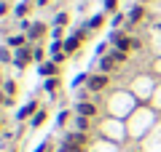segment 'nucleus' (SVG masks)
Here are the masks:
<instances>
[{"label": "nucleus", "mask_w": 161, "mask_h": 152, "mask_svg": "<svg viewBox=\"0 0 161 152\" xmlns=\"http://www.w3.org/2000/svg\"><path fill=\"white\" fill-rule=\"evenodd\" d=\"M108 75L105 72H94V75H89V83H86V88L89 91H94V94H99V91H105L108 88Z\"/></svg>", "instance_id": "f257e3e1"}, {"label": "nucleus", "mask_w": 161, "mask_h": 152, "mask_svg": "<svg viewBox=\"0 0 161 152\" xmlns=\"http://www.w3.org/2000/svg\"><path fill=\"white\" fill-rule=\"evenodd\" d=\"M83 38H86V29H78L75 35H70V38L64 40V53H75V51L80 48V43H83Z\"/></svg>", "instance_id": "f03ea898"}, {"label": "nucleus", "mask_w": 161, "mask_h": 152, "mask_svg": "<svg viewBox=\"0 0 161 152\" xmlns=\"http://www.w3.org/2000/svg\"><path fill=\"white\" fill-rule=\"evenodd\" d=\"M30 59H35V48L24 45V48H19V51H16V56H14V64H16L19 69H24V67H27V62H30Z\"/></svg>", "instance_id": "7ed1b4c3"}, {"label": "nucleus", "mask_w": 161, "mask_h": 152, "mask_svg": "<svg viewBox=\"0 0 161 152\" xmlns=\"http://www.w3.org/2000/svg\"><path fill=\"white\" fill-rule=\"evenodd\" d=\"M110 43H113L118 51H129V48H132V38H129V35H124V32H118V29L110 35Z\"/></svg>", "instance_id": "20e7f679"}, {"label": "nucleus", "mask_w": 161, "mask_h": 152, "mask_svg": "<svg viewBox=\"0 0 161 152\" xmlns=\"http://www.w3.org/2000/svg\"><path fill=\"white\" fill-rule=\"evenodd\" d=\"M75 115L94 118V115H97V104H92V101H78V104H75Z\"/></svg>", "instance_id": "39448f33"}, {"label": "nucleus", "mask_w": 161, "mask_h": 152, "mask_svg": "<svg viewBox=\"0 0 161 152\" xmlns=\"http://www.w3.org/2000/svg\"><path fill=\"white\" fill-rule=\"evenodd\" d=\"M142 19H145V8L142 6H134L132 11L126 13V24H140Z\"/></svg>", "instance_id": "423d86ee"}, {"label": "nucleus", "mask_w": 161, "mask_h": 152, "mask_svg": "<svg viewBox=\"0 0 161 152\" xmlns=\"http://www.w3.org/2000/svg\"><path fill=\"white\" fill-rule=\"evenodd\" d=\"M43 35H46V24H32V27H30V32H27V38L30 40H32V43H35V40H40V38H43Z\"/></svg>", "instance_id": "0eeeda50"}, {"label": "nucleus", "mask_w": 161, "mask_h": 152, "mask_svg": "<svg viewBox=\"0 0 161 152\" xmlns=\"http://www.w3.org/2000/svg\"><path fill=\"white\" fill-rule=\"evenodd\" d=\"M40 75H46V78H57V75H59V64L43 62V64H40Z\"/></svg>", "instance_id": "6e6552de"}, {"label": "nucleus", "mask_w": 161, "mask_h": 152, "mask_svg": "<svg viewBox=\"0 0 161 152\" xmlns=\"http://www.w3.org/2000/svg\"><path fill=\"white\" fill-rule=\"evenodd\" d=\"M46 118H48V112H46V109H38V112H35L32 118H30V128H40V125L46 123Z\"/></svg>", "instance_id": "1a4fd4ad"}, {"label": "nucleus", "mask_w": 161, "mask_h": 152, "mask_svg": "<svg viewBox=\"0 0 161 152\" xmlns=\"http://www.w3.org/2000/svg\"><path fill=\"white\" fill-rule=\"evenodd\" d=\"M30 38H24V35H11V38L6 40L8 43V48H14V51H19V48H24V43H27Z\"/></svg>", "instance_id": "9d476101"}, {"label": "nucleus", "mask_w": 161, "mask_h": 152, "mask_svg": "<svg viewBox=\"0 0 161 152\" xmlns=\"http://www.w3.org/2000/svg\"><path fill=\"white\" fill-rule=\"evenodd\" d=\"M73 128H75V131H80V134H86V131H89V118H83V115H75Z\"/></svg>", "instance_id": "9b49d317"}, {"label": "nucleus", "mask_w": 161, "mask_h": 152, "mask_svg": "<svg viewBox=\"0 0 161 152\" xmlns=\"http://www.w3.org/2000/svg\"><path fill=\"white\" fill-rule=\"evenodd\" d=\"M35 112H38V101H30L27 107H22V109H19V120L30 118V115H35Z\"/></svg>", "instance_id": "f8f14e48"}, {"label": "nucleus", "mask_w": 161, "mask_h": 152, "mask_svg": "<svg viewBox=\"0 0 161 152\" xmlns=\"http://www.w3.org/2000/svg\"><path fill=\"white\" fill-rule=\"evenodd\" d=\"M113 67H115V62H113V59L108 56V53H105V56L99 59V72H105V75H108V72H110Z\"/></svg>", "instance_id": "ddd939ff"}, {"label": "nucleus", "mask_w": 161, "mask_h": 152, "mask_svg": "<svg viewBox=\"0 0 161 152\" xmlns=\"http://www.w3.org/2000/svg\"><path fill=\"white\" fill-rule=\"evenodd\" d=\"M102 24H105V13H97V16H92V19H89V24H86V27H89V29H99Z\"/></svg>", "instance_id": "4468645a"}, {"label": "nucleus", "mask_w": 161, "mask_h": 152, "mask_svg": "<svg viewBox=\"0 0 161 152\" xmlns=\"http://www.w3.org/2000/svg\"><path fill=\"white\" fill-rule=\"evenodd\" d=\"M108 56L113 59L115 64H124V62H126V51H118V48H113V51L108 53Z\"/></svg>", "instance_id": "2eb2a0df"}, {"label": "nucleus", "mask_w": 161, "mask_h": 152, "mask_svg": "<svg viewBox=\"0 0 161 152\" xmlns=\"http://www.w3.org/2000/svg\"><path fill=\"white\" fill-rule=\"evenodd\" d=\"M57 85H59V78H46L43 88H46V91H57Z\"/></svg>", "instance_id": "dca6fc26"}, {"label": "nucleus", "mask_w": 161, "mask_h": 152, "mask_svg": "<svg viewBox=\"0 0 161 152\" xmlns=\"http://www.w3.org/2000/svg\"><path fill=\"white\" fill-rule=\"evenodd\" d=\"M124 22H126V16H124V13H113V19H110V24H113L115 29H118V27H121Z\"/></svg>", "instance_id": "f3484780"}, {"label": "nucleus", "mask_w": 161, "mask_h": 152, "mask_svg": "<svg viewBox=\"0 0 161 152\" xmlns=\"http://www.w3.org/2000/svg\"><path fill=\"white\" fill-rule=\"evenodd\" d=\"M67 22H70V16H67L64 11H62V13H57V19H54V24H57V27H64Z\"/></svg>", "instance_id": "a211bd4d"}, {"label": "nucleus", "mask_w": 161, "mask_h": 152, "mask_svg": "<svg viewBox=\"0 0 161 152\" xmlns=\"http://www.w3.org/2000/svg\"><path fill=\"white\" fill-rule=\"evenodd\" d=\"M0 62H3V64H11L14 62L11 53H8V48H0Z\"/></svg>", "instance_id": "6ab92c4d"}, {"label": "nucleus", "mask_w": 161, "mask_h": 152, "mask_svg": "<svg viewBox=\"0 0 161 152\" xmlns=\"http://www.w3.org/2000/svg\"><path fill=\"white\" fill-rule=\"evenodd\" d=\"M6 94L14 99V94H16V83H14V80H6Z\"/></svg>", "instance_id": "aec40b11"}, {"label": "nucleus", "mask_w": 161, "mask_h": 152, "mask_svg": "<svg viewBox=\"0 0 161 152\" xmlns=\"http://www.w3.org/2000/svg\"><path fill=\"white\" fill-rule=\"evenodd\" d=\"M27 8H30V3H22V6H19V8H16V16H19V19H22V16H24V13H27Z\"/></svg>", "instance_id": "412c9836"}, {"label": "nucleus", "mask_w": 161, "mask_h": 152, "mask_svg": "<svg viewBox=\"0 0 161 152\" xmlns=\"http://www.w3.org/2000/svg\"><path fill=\"white\" fill-rule=\"evenodd\" d=\"M105 8H108V11H115V8H118V0H105Z\"/></svg>", "instance_id": "4be33fe9"}, {"label": "nucleus", "mask_w": 161, "mask_h": 152, "mask_svg": "<svg viewBox=\"0 0 161 152\" xmlns=\"http://www.w3.org/2000/svg\"><path fill=\"white\" fill-rule=\"evenodd\" d=\"M51 38H54V40H62V27H54V29H51Z\"/></svg>", "instance_id": "5701e85b"}, {"label": "nucleus", "mask_w": 161, "mask_h": 152, "mask_svg": "<svg viewBox=\"0 0 161 152\" xmlns=\"http://www.w3.org/2000/svg\"><path fill=\"white\" fill-rule=\"evenodd\" d=\"M0 139H3V141H8V139H14V134H11V131H3V134H0Z\"/></svg>", "instance_id": "b1692460"}, {"label": "nucleus", "mask_w": 161, "mask_h": 152, "mask_svg": "<svg viewBox=\"0 0 161 152\" xmlns=\"http://www.w3.org/2000/svg\"><path fill=\"white\" fill-rule=\"evenodd\" d=\"M46 149H48V141H43V144H40V147H38L35 152H46Z\"/></svg>", "instance_id": "393cba45"}, {"label": "nucleus", "mask_w": 161, "mask_h": 152, "mask_svg": "<svg viewBox=\"0 0 161 152\" xmlns=\"http://www.w3.org/2000/svg\"><path fill=\"white\" fill-rule=\"evenodd\" d=\"M0 104H8V99H6V94H0Z\"/></svg>", "instance_id": "a878e982"}, {"label": "nucleus", "mask_w": 161, "mask_h": 152, "mask_svg": "<svg viewBox=\"0 0 161 152\" xmlns=\"http://www.w3.org/2000/svg\"><path fill=\"white\" fill-rule=\"evenodd\" d=\"M3 13H6V3H0V16H3Z\"/></svg>", "instance_id": "bb28decb"}, {"label": "nucleus", "mask_w": 161, "mask_h": 152, "mask_svg": "<svg viewBox=\"0 0 161 152\" xmlns=\"http://www.w3.org/2000/svg\"><path fill=\"white\" fill-rule=\"evenodd\" d=\"M46 3H48V0H38V6H46Z\"/></svg>", "instance_id": "cd10ccee"}, {"label": "nucleus", "mask_w": 161, "mask_h": 152, "mask_svg": "<svg viewBox=\"0 0 161 152\" xmlns=\"http://www.w3.org/2000/svg\"><path fill=\"white\" fill-rule=\"evenodd\" d=\"M0 128H3V120H0Z\"/></svg>", "instance_id": "c85d7f7f"}, {"label": "nucleus", "mask_w": 161, "mask_h": 152, "mask_svg": "<svg viewBox=\"0 0 161 152\" xmlns=\"http://www.w3.org/2000/svg\"><path fill=\"white\" fill-rule=\"evenodd\" d=\"M142 3H150V0H142Z\"/></svg>", "instance_id": "c756f323"}]
</instances>
